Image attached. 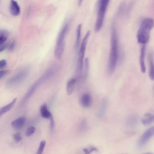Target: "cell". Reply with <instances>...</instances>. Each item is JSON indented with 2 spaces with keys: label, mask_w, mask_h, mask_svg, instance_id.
Listing matches in <instances>:
<instances>
[{
  "label": "cell",
  "mask_w": 154,
  "mask_h": 154,
  "mask_svg": "<svg viewBox=\"0 0 154 154\" xmlns=\"http://www.w3.org/2000/svg\"><path fill=\"white\" fill-rule=\"evenodd\" d=\"M119 57L117 34L115 23L112 26L110 39V49L108 65V72L111 75L116 68Z\"/></svg>",
  "instance_id": "1"
},
{
  "label": "cell",
  "mask_w": 154,
  "mask_h": 154,
  "mask_svg": "<svg viewBox=\"0 0 154 154\" xmlns=\"http://www.w3.org/2000/svg\"><path fill=\"white\" fill-rule=\"evenodd\" d=\"M154 26V20L151 18H146L142 20L137 34V38L139 43L145 45L148 42L150 31Z\"/></svg>",
  "instance_id": "2"
},
{
  "label": "cell",
  "mask_w": 154,
  "mask_h": 154,
  "mask_svg": "<svg viewBox=\"0 0 154 154\" xmlns=\"http://www.w3.org/2000/svg\"><path fill=\"white\" fill-rule=\"evenodd\" d=\"M69 26L66 24L63 27L58 35L54 51V56L57 59L62 57L65 48V41L68 32Z\"/></svg>",
  "instance_id": "3"
},
{
  "label": "cell",
  "mask_w": 154,
  "mask_h": 154,
  "mask_svg": "<svg viewBox=\"0 0 154 154\" xmlns=\"http://www.w3.org/2000/svg\"><path fill=\"white\" fill-rule=\"evenodd\" d=\"M90 32L89 30L87 32L82 40L79 50L76 68V73L78 78H80L82 76L83 69V59Z\"/></svg>",
  "instance_id": "4"
},
{
  "label": "cell",
  "mask_w": 154,
  "mask_h": 154,
  "mask_svg": "<svg viewBox=\"0 0 154 154\" xmlns=\"http://www.w3.org/2000/svg\"><path fill=\"white\" fill-rule=\"evenodd\" d=\"M109 0H99L97 16L95 25V30L99 32L103 25L107 8Z\"/></svg>",
  "instance_id": "5"
},
{
  "label": "cell",
  "mask_w": 154,
  "mask_h": 154,
  "mask_svg": "<svg viewBox=\"0 0 154 154\" xmlns=\"http://www.w3.org/2000/svg\"><path fill=\"white\" fill-rule=\"evenodd\" d=\"M154 135V126L147 129L142 135L137 143L139 148L143 147L148 140Z\"/></svg>",
  "instance_id": "6"
},
{
  "label": "cell",
  "mask_w": 154,
  "mask_h": 154,
  "mask_svg": "<svg viewBox=\"0 0 154 154\" xmlns=\"http://www.w3.org/2000/svg\"><path fill=\"white\" fill-rule=\"evenodd\" d=\"M28 69L24 68L19 71L16 74L9 79V82H20L25 79L29 73Z\"/></svg>",
  "instance_id": "7"
},
{
  "label": "cell",
  "mask_w": 154,
  "mask_h": 154,
  "mask_svg": "<svg viewBox=\"0 0 154 154\" xmlns=\"http://www.w3.org/2000/svg\"><path fill=\"white\" fill-rule=\"evenodd\" d=\"M148 57L149 66V76L151 80H154V52L152 50L149 51Z\"/></svg>",
  "instance_id": "8"
},
{
  "label": "cell",
  "mask_w": 154,
  "mask_h": 154,
  "mask_svg": "<svg viewBox=\"0 0 154 154\" xmlns=\"http://www.w3.org/2000/svg\"><path fill=\"white\" fill-rule=\"evenodd\" d=\"M108 104L107 98H104L102 101L96 113V116L99 118H103L106 113Z\"/></svg>",
  "instance_id": "9"
},
{
  "label": "cell",
  "mask_w": 154,
  "mask_h": 154,
  "mask_svg": "<svg viewBox=\"0 0 154 154\" xmlns=\"http://www.w3.org/2000/svg\"><path fill=\"white\" fill-rule=\"evenodd\" d=\"M10 12L11 14L14 16H17L20 13V8L17 2L14 0H11L10 2Z\"/></svg>",
  "instance_id": "10"
},
{
  "label": "cell",
  "mask_w": 154,
  "mask_h": 154,
  "mask_svg": "<svg viewBox=\"0 0 154 154\" xmlns=\"http://www.w3.org/2000/svg\"><path fill=\"white\" fill-rule=\"evenodd\" d=\"M145 45H143L141 48L139 60L140 69L143 73H145L146 71L145 63Z\"/></svg>",
  "instance_id": "11"
},
{
  "label": "cell",
  "mask_w": 154,
  "mask_h": 154,
  "mask_svg": "<svg viewBox=\"0 0 154 154\" xmlns=\"http://www.w3.org/2000/svg\"><path fill=\"white\" fill-rule=\"evenodd\" d=\"M26 120V119L25 117H20L12 122L11 123V126L15 129H20L24 126Z\"/></svg>",
  "instance_id": "12"
},
{
  "label": "cell",
  "mask_w": 154,
  "mask_h": 154,
  "mask_svg": "<svg viewBox=\"0 0 154 154\" xmlns=\"http://www.w3.org/2000/svg\"><path fill=\"white\" fill-rule=\"evenodd\" d=\"M91 97L89 94H85L81 97V103L82 106L84 108L89 107L91 105Z\"/></svg>",
  "instance_id": "13"
},
{
  "label": "cell",
  "mask_w": 154,
  "mask_h": 154,
  "mask_svg": "<svg viewBox=\"0 0 154 154\" xmlns=\"http://www.w3.org/2000/svg\"><path fill=\"white\" fill-rule=\"evenodd\" d=\"M76 81V78H73L67 82L66 86V91L68 95H71L73 92Z\"/></svg>",
  "instance_id": "14"
},
{
  "label": "cell",
  "mask_w": 154,
  "mask_h": 154,
  "mask_svg": "<svg viewBox=\"0 0 154 154\" xmlns=\"http://www.w3.org/2000/svg\"><path fill=\"white\" fill-rule=\"evenodd\" d=\"M40 113L42 116L47 119H50L52 117L51 113L48 109L46 104L42 105L40 107Z\"/></svg>",
  "instance_id": "15"
},
{
  "label": "cell",
  "mask_w": 154,
  "mask_h": 154,
  "mask_svg": "<svg viewBox=\"0 0 154 154\" xmlns=\"http://www.w3.org/2000/svg\"><path fill=\"white\" fill-rule=\"evenodd\" d=\"M17 99V98H14L11 103L0 108V117L5 113L9 111L12 108L15 104Z\"/></svg>",
  "instance_id": "16"
},
{
  "label": "cell",
  "mask_w": 154,
  "mask_h": 154,
  "mask_svg": "<svg viewBox=\"0 0 154 154\" xmlns=\"http://www.w3.org/2000/svg\"><path fill=\"white\" fill-rule=\"evenodd\" d=\"M141 121L144 125L150 124L154 121V115L149 113H146L144 116Z\"/></svg>",
  "instance_id": "17"
},
{
  "label": "cell",
  "mask_w": 154,
  "mask_h": 154,
  "mask_svg": "<svg viewBox=\"0 0 154 154\" xmlns=\"http://www.w3.org/2000/svg\"><path fill=\"white\" fill-rule=\"evenodd\" d=\"M137 117L135 115H133L129 116L126 121V125L129 127L134 126L138 122Z\"/></svg>",
  "instance_id": "18"
},
{
  "label": "cell",
  "mask_w": 154,
  "mask_h": 154,
  "mask_svg": "<svg viewBox=\"0 0 154 154\" xmlns=\"http://www.w3.org/2000/svg\"><path fill=\"white\" fill-rule=\"evenodd\" d=\"M82 28V25L80 24L77 26L76 29V39L75 42V48L78 50L80 43L81 32Z\"/></svg>",
  "instance_id": "19"
},
{
  "label": "cell",
  "mask_w": 154,
  "mask_h": 154,
  "mask_svg": "<svg viewBox=\"0 0 154 154\" xmlns=\"http://www.w3.org/2000/svg\"><path fill=\"white\" fill-rule=\"evenodd\" d=\"M9 35L8 32L6 30H2L0 32V45L4 43Z\"/></svg>",
  "instance_id": "20"
},
{
  "label": "cell",
  "mask_w": 154,
  "mask_h": 154,
  "mask_svg": "<svg viewBox=\"0 0 154 154\" xmlns=\"http://www.w3.org/2000/svg\"><path fill=\"white\" fill-rule=\"evenodd\" d=\"M89 69V60L88 57L86 58L85 60V69L84 71V77L86 79L88 75Z\"/></svg>",
  "instance_id": "21"
},
{
  "label": "cell",
  "mask_w": 154,
  "mask_h": 154,
  "mask_svg": "<svg viewBox=\"0 0 154 154\" xmlns=\"http://www.w3.org/2000/svg\"><path fill=\"white\" fill-rule=\"evenodd\" d=\"M46 143V142L44 140H42L41 142L36 154H41L42 153Z\"/></svg>",
  "instance_id": "22"
},
{
  "label": "cell",
  "mask_w": 154,
  "mask_h": 154,
  "mask_svg": "<svg viewBox=\"0 0 154 154\" xmlns=\"http://www.w3.org/2000/svg\"><path fill=\"white\" fill-rule=\"evenodd\" d=\"M35 128L33 126L29 127L25 132V134L27 137L31 136L35 131Z\"/></svg>",
  "instance_id": "23"
},
{
  "label": "cell",
  "mask_w": 154,
  "mask_h": 154,
  "mask_svg": "<svg viewBox=\"0 0 154 154\" xmlns=\"http://www.w3.org/2000/svg\"><path fill=\"white\" fill-rule=\"evenodd\" d=\"M13 138L16 142L20 141L22 140V137L21 133L19 132L14 133L13 135Z\"/></svg>",
  "instance_id": "24"
},
{
  "label": "cell",
  "mask_w": 154,
  "mask_h": 154,
  "mask_svg": "<svg viewBox=\"0 0 154 154\" xmlns=\"http://www.w3.org/2000/svg\"><path fill=\"white\" fill-rule=\"evenodd\" d=\"M84 152L85 154H89L94 151H97V149L94 147L91 146L88 148H85L83 149Z\"/></svg>",
  "instance_id": "25"
},
{
  "label": "cell",
  "mask_w": 154,
  "mask_h": 154,
  "mask_svg": "<svg viewBox=\"0 0 154 154\" xmlns=\"http://www.w3.org/2000/svg\"><path fill=\"white\" fill-rule=\"evenodd\" d=\"M87 127V122L86 120L84 119L82 121L79 127L80 130L81 131L84 130Z\"/></svg>",
  "instance_id": "26"
},
{
  "label": "cell",
  "mask_w": 154,
  "mask_h": 154,
  "mask_svg": "<svg viewBox=\"0 0 154 154\" xmlns=\"http://www.w3.org/2000/svg\"><path fill=\"white\" fill-rule=\"evenodd\" d=\"M10 71L9 70H4L0 72V79H1L7 74H9Z\"/></svg>",
  "instance_id": "27"
},
{
  "label": "cell",
  "mask_w": 154,
  "mask_h": 154,
  "mask_svg": "<svg viewBox=\"0 0 154 154\" xmlns=\"http://www.w3.org/2000/svg\"><path fill=\"white\" fill-rule=\"evenodd\" d=\"M16 45V42L15 40H13L9 45L8 49L9 51H13L14 48Z\"/></svg>",
  "instance_id": "28"
},
{
  "label": "cell",
  "mask_w": 154,
  "mask_h": 154,
  "mask_svg": "<svg viewBox=\"0 0 154 154\" xmlns=\"http://www.w3.org/2000/svg\"><path fill=\"white\" fill-rule=\"evenodd\" d=\"M7 62L5 60L2 59L0 61V68H2L6 65Z\"/></svg>",
  "instance_id": "29"
},
{
  "label": "cell",
  "mask_w": 154,
  "mask_h": 154,
  "mask_svg": "<svg viewBox=\"0 0 154 154\" xmlns=\"http://www.w3.org/2000/svg\"><path fill=\"white\" fill-rule=\"evenodd\" d=\"M7 47V45L4 43L0 45V52L3 51Z\"/></svg>",
  "instance_id": "30"
},
{
  "label": "cell",
  "mask_w": 154,
  "mask_h": 154,
  "mask_svg": "<svg viewBox=\"0 0 154 154\" xmlns=\"http://www.w3.org/2000/svg\"><path fill=\"white\" fill-rule=\"evenodd\" d=\"M51 122V129H53L54 126V122L53 120V117H52L50 119Z\"/></svg>",
  "instance_id": "31"
}]
</instances>
